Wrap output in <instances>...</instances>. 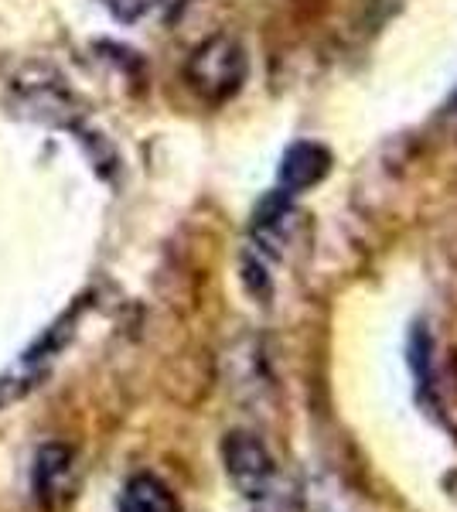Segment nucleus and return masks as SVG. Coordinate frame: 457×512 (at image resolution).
<instances>
[{"mask_svg":"<svg viewBox=\"0 0 457 512\" xmlns=\"http://www.w3.org/2000/svg\"><path fill=\"white\" fill-rule=\"evenodd\" d=\"M222 461H226V475L232 478L246 499H263L273 482V458L263 448L260 437L246 431H232L222 441Z\"/></svg>","mask_w":457,"mask_h":512,"instance_id":"nucleus-2","label":"nucleus"},{"mask_svg":"<svg viewBox=\"0 0 457 512\" xmlns=\"http://www.w3.org/2000/svg\"><path fill=\"white\" fill-rule=\"evenodd\" d=\"M120 512H181V506L178 495L171 492V485L164 478L140 472L123 485Z\"/></svg>","mask_w":457,"mask_h":512,"instance_id":"nucleus-5","label":"nucleus"},{"mask_svg":"<svg viewBox=\"0 0 457 512\" xmlns=\"http://www.w3.org/2000/svg\"><path fill=\"white\" fill-rule=\"evenodd\" d=\"M454 110H457V96H454Z\"/></svg>","mask_w":457,"mask_h":512,"instance_id":"nucleus-7","label":"nucleus"},{"mask_svg":"<svg viewBox=\"0 0 457 512\" xmlns=\"http://www.w3.org/2000/svg\"><path fill=\"white\" fill-rule=\"evenodd\" d=\"M147 4L151 0H103V7L113 14V18H120V21H137L140 14L147 11Z\"/></svg>","mask_w":457,"mask_h":512,"instance_id":"nucleus-6","label":"nucleus"},{"mask_svg":"<svg viewBox=\"0 0 457 512\" xmlns=\"http://www.w3.org/2000/svg\"><path fill=\"white\" fill-rule=\"evenodd\" d=\"M35 499L45 512H58L76 489V451L65 444H45L35 458Z\"/></svg>","mask_w":457,"mask_h":512,"instance_id":"nucleus-3","label":"nucleus"},{"mask_svg":"<svg viewBox=\"0 0 457 512\" xmlns=\"http://www.w3.org/2000/svg\"><path fill=\"white\" fill-rule=\"evenodd\" d=\"M331 171V151L314 140H301V144H290L280 158L277 168V181H280V192L297 195L307 192V188L321 185Z\"/></svg>","mask_w":457,"mask_h":512,"instance_id":"nucleus-4","label":"nucleus"},{"mask_svg":"<svg viewBox=\"0 0 457 512\" xmlns=\"http://www.w3.org/2000/svg\"><path fill=\"white\" fill-rule=\"evenodd\" d=\"M185 79L205 103H226L246 82V48L232 35L205 38L188 55Z\"/></svg>","mask_w":457,"mask_h":512,"instance_id":"nucleus-1","label":"nucleus"}]
</instances>
